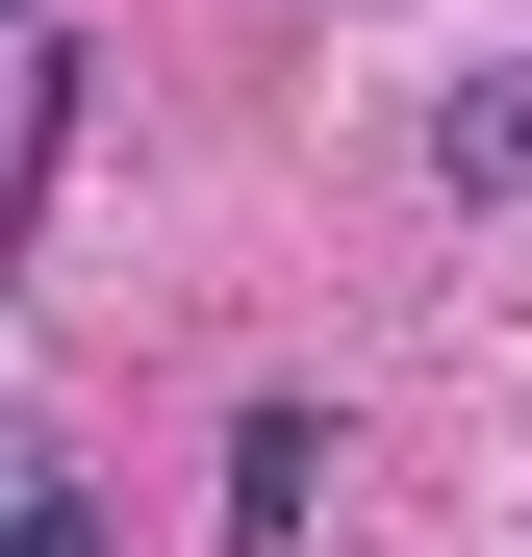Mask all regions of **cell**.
<instances>
[{
    "label": "cell",
    "mask_w": 532,
    "mask_h": 557,
    "mask_svg": "<svg viewBox=\"0 0 532 557\" xmlns=\"http://www.w3.org/2000/svg\"><path fill=\"white\" fill-rule=\"evenodd\" d=\"M0 557H102V482H26V507H0Z\"/></svg>",
    "instance_id": "obj_3"
},
{
    "label": "cell",
    "mask_w": 532,
    "mask_h": 557,
    "mask_svg": "<svg viewBox=\"0 0 532 557\" xmlns=\"http://www.w3.org/2000/svg\"><path fill=\"white\" fill-rule=\"evenodd\" d=\"M305 507H330V406H253L228 431V557H305Z\"/></svg>",
    "instance_id": "obj_1"
},
{
    "label": "cell",
    "mask_w": 532,
    "mask_h": 557,
    "mask_svg": "<svg viewBox=\"0 0 532 557\" xmlns=\"http://www.w3.org/2000/svg\"><path fill=\"white\" fill-rule=\"evenodd\" d=\"M0 26H26V0H0Z\"/></svg>",
    "instance_id": "obj_4"
},
{
    "label": "cell",
    "mask_w": 532,
    "mask_h": 557,
    "mask_svg": "<svg viewBox=\"0 0 532 557\" xmlns=\"http://www.w3.org/2000/svg\"><path fill=\"white\" fill-rule=\"evenodd\" d=\"M431 177H457V203H532V51H482L457 102H431Z\"/></svg>",
    "instance_id": "obj_2"
}]
</instances>
